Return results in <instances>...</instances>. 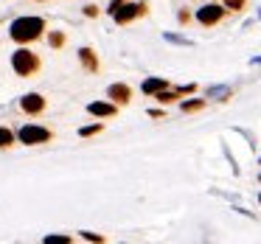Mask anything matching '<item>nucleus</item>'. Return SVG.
I'll use <instances>...</instances> for the list:
<instances>
[{"label":"nucleus","mask_w":261,"mask_h":244,"mask_svg":"<svg viewBox=\"0 0 261 244\" xmlns=\"http://www.w3.org/2000/svg\"><path fill=\"white\" fill-rule=\"evenodd\" d=\"M42 31H45V20L42 17H20L12 23V40L14 42H34Z\"/></svg>","instance_id":"nucleus-1"},{"label":"nucleus","mask_w":261,"mask_h":244,"mask_svg":"<svg viewBox=\"0 0 261 244\" xmlns=\"http://www.w3.org/2000/svg\"><path fill=\"white\" fill-rule=\"evenodd\" d=\"M40 57H37L34 51H25V48H20L17 53L12 57V68L17 70L20 76H34L37 70H40Z\"/></svg>","instance_id":"nucleus-2"},{"label":"nucleus","mask_w":261,"mask_h":244,"mask_svg":"<svg viewBox=\"0 0 261 244\" xmlns=\"http://www.w3.org/2000/svg\"><path fill=\"white\" fill-rule=\"evenodd\" d=\"M143 12H146V6H143V3H121V6L113 12V17H115V23H118V25H126L129 20L141 17Z\"/></svg>","instance_id":"nucleus-3"},{"label":"nucleus","mask_w":261,"mask_h":244,"mask_svg":"<svg viewBox=\"0 0 261 244\" xmlns=\"http://www.w3.org/2000/svg\"><path fill=\"white\" fill-rule=\"evenodd\" d=\"M20 143H25V146H34V143H45L51 141V132L42 129V126H23V129L17 132Z\"/></svg>","instance_id":"nucleus-4"},{"label":"nucleus","mask_w":261,"mask_h":244,"mask_svg":"<svg viewBox=\"0 0 261 244\" xmlns=\"http://www.w3.org/2000/svg\"><path fill=\"white\" fill-rule=\"evenodd\" d=\"M222 14H225V9L216 6V3H211V6H202V9L197 12V20H199L202 25H216V23L222 20Z\"/></svg>","instance_id":"nucleus-5"},{"label":"nucleus","mask_w":261,"mask_h":244,"mask_svg":"<svg viewBox=\"0 0 261 244\" xmlns=\"http://www.w3.org/2000/svg\"><path fill=\"white\" fill-rule=\"evenodd\" d=\"M20 107H23L29 115H37V113H42V110H45V98H42L40 93H29V96L20 98Z\"/></svg>","instance_id":"nucleus-6"},{"label":"nucleus","mask_w":261,"mask_h":244,"mask_svg":"<svg viewBox=\"0 0 261 244\" xmlns=\"http://www.w3.org/2000/svg\"><path fill=\"white\" fill-rule=\"evenodd\" d=\"M107 96L113 98L115 104H126L132 98V90L126 85H110V90H107Z\"/></svg>","instance_id":"nucleus-7"},{"label":"nucleus","mask_w":261,"mask_h":244,"mask_svg":"<svg viewBox=\"0 0 261 244\" xmlns=\"http://www.w3.org/2000/svg\"><path fill=\"white\" fill-rule=\"evenodd\" d=\"M87 113L96 115V118H113L115 115V104H104V101H96L87 107Z\"/></svg>","instance_id":"nucleus-8"},{"label":"nucleus","mask_w":261,"mask_h":244,"mask_svg":"<svg viewBox=\"0 0 261 244\" xmlns=\"http://www.w3.org/2000/svg\"><path fill=\"white\" fill-rule=\"evenodd\" d=\"M79 59H82V65H85L87 70H98V62H96V53H93L90 48H82V51H79Z\"/></svg>","instance_id":"nucleus-9"},{"label":"nucleus","mask_w":261,"mask_h":244,"mask_svg":"<svg viewBox=\"0 0 261 244\" xmlns=\"http://www.w3.org/2000/svg\"><path fill=\"white\" fill-rule=\"evenodd\" d=\"M160 90H166V82L163 79H146V82H143V93H149V96H158Z\"/></svg>","instance_id":"nucleus-10"},{"label":"nucleus","mask_w":261,"mask_h":244,"mask_svg":"<svg viewBox=\"0 0 261 244\" xmlns=\"http://www.w3.org/2000/svg\"><path fill=\"white\" fill-rule=\"evenodd\" d=\"M177 98H180V90H174V93H171V90H160L158 93V101L160 104H171V101H177Z\"/></svg>","instance_id":"nucleus-11"},{"label":"nucleus","mask_w":261,"mask_h":244,"mask_svg":"<svg viewBox=\"0 0 261 244\" xmlns=\"http://www.w3.org/2000/svg\"><path fill=\"white\" fill-rule=\"evenodd\" d=\"M202 107H205L202 98H194V101H186V104H182V113H197V110H202Z\"/></svg>","instance_id":"nucleus-12"},{"label":"nucleus","mask_w":261,"mask_h":244,"mask_svg":"<svg viewBox=\"0 0 261 244\" xmlns=\"http://www.w3.org/2000/svg\"><path fill=\"white\" fill-rule=\"evenodd\" d=\"M14 143V135L9 129H3V126H0V146H12Z\"/></svg>","instance_id":"nucleus-13"},{"label":"nucleus","mask_w":261,"mask_h":244,"mask_svg":"<svg viewBox=\"0 0 261 244\" xmlns=\"http://www.w3.org/2000/svg\"><path fill=\"white\" fill-rule=\"evenodd\" d=\"M68 241H70L68 236H48L45 238V244H68Z\"/></svg>","instance_id":"nucleus-14"},{"label":"nucleus","mask_w":261,"mask_h":244,"mask_svg":"<svg viewBox=\"0 0 261 244\" xmlns=\"http://www.w3.org/2000/svg\"><path fill=\"white\" fill-rule=\"evenodd\" d=\"M48 40H51V45H54V48H59V45H62V42H65V37L59 34V31H54V34L48 37Z\"/></svg>","instance_id":"nucleus-15"},{"label":"nucleus","mask_w":261,"mask_h":244,"mask_svg":"<svg viewBox=\"0 0 261 244\" xmlns=\"http://www.w3.org/2000/svg\"><path fill=\"white\" fill-rule=\"evenodd\" d=\"M227 3V9H230V12H239V9L244 6V0H225Z\"/></svg>","instance_id":"nucleus-16"},{"label":"nucleus","mask_w":261,"mask_h":244,"mask_svg":"<svg viewBox=\"0 0 261 244\" xmlns=\"http://www.w3.org/2000/svg\"><path fill=\"white\" fill-rule=\"evenodd\" d=\"M98 129H101V126H85V129H82L79 135H82V138H87V135H96Z\"/></svg>","instance_id":"nucleus-17"},{"label":"nucleus","mask_w":261,"mask_h":244,"mask_svg":"<svg viewBox=\"0 0 261 244\" xmlns=\"http://www.w3.org/2000/svg\"><path fill=\"white\" fill-rule=\"evenodd\" d=\"M82 238H87V241H101V236H96V233H82Z\"/></svg>","instance_id":"nucleus-18"},{"label":"nucleus","mask_w":261,"mask_h":244,"mask_svg":"<svg viewBox=\"0 0 261 244\" xmlns=\"http://www.w3.org/2000/svg\"><path fill=\"white\" fill-rule=\"evenodd\" d=\"M85 14H87V17H96L98 9H96V6H85Z\"/></svg>","instance_id":"nucleus-19"},{"label":"nucleus","mask_w":261,"mask_h":244,"mask_svg":"<svg viewBox=\"0 0 261 244\" xmlns=\"http://www.w3.org/2000/svg\"><path fill=\"white\" fill-rule=\"evenodd\" d=\"M121 3H126V0H113V3H110V12H115V9L121 6Z\"/></svg>","instance_id":"nucleus-20"}]
</instances>
